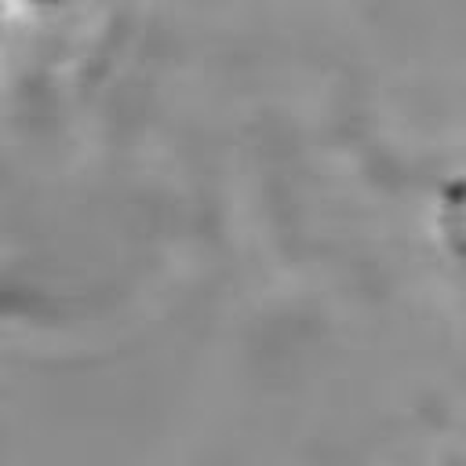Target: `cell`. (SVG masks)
<instances>
[{"label": "cell", "mask_w": 466, "mask_h": 466, "mask_svg": "<svg viewBox=\"0 0 466 466\" xmlns=\"http://www.w3.org/2000/svg\"><path fill=\"white\" fill-rule=\"evenodd\" d=\"M40 4H55V0H40Z\"/></svg>", "instance_id": "1"}]
</instances>
